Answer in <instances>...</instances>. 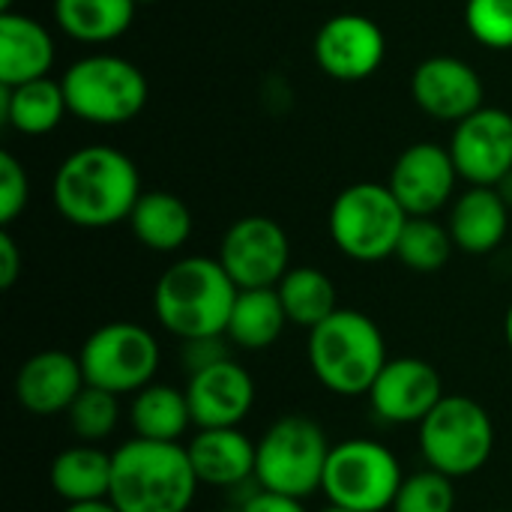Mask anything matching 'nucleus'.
<instances>
[{"instance_id":"f257e3e1","label":"nucleus","mask_w":512,"mask_h":512,"mask_svg":"<svg viewBox=\"0 0 512 512\" xmlns=\"http://www.w3.org/2000/svg\"><path fill=\"white\" fill-rule=\"evenodd\" d=\"M141 177L135 162L108 144H90L69 153L54 174L57 213L87 231L129 222L132 207L141 198Z\"/></svg>"},{"instance_id":"f03ea898","label":"nucleus","mask_w":512,"mask_h":512,"mask_svg":"<svg viewBox=\"0 0 512 512\" xmlns=\"http://www.w3.org/2000/svg\"><path fill=\"white\" fill-rule=\"evenodd\" d=\"M240 288L219 258L189 255L162 270L153 285V315L180 342L225 336Z\"/></svg>"},{"instance_id":"7ed1b4c3","label":"nucleus","mask_w":512,"mask_h":512,"mask_svg":"<svg viewBox=\"0 0 512 512\" xmlns=\"http://www.w3.org/2000/svg\"><path fill=\"white\" fill-rule=\"evenodd\" d=\"M198 474L186 444L129 438L111 453V495L120 512H189Z\"/></svg>"},{"instance_id":"20e7f679","label":"nucleus","mask_w":512,"mask_h":512,"mask_svg":"<svg viewBox=\"0 0 512 512\" xmlns=\"http://www.w3.org/2000/svg\"><path fill=\"white\" fill-rule=\"evenodd\" d=\"M306 357L315 381L342 399L369 396L375 378L390 363L387 339L378 321H372L366 312L342 306L315 330H309Z\"/></svg>"},{"instance_id":"39448f33","label":"nucleus","mask_w":512,"mask_h":512,"mask_svg":"<svg viewBox=\"0 0 512 512\" xmlns=\"http://www.w3.org/2000/svg\"><path fill=\"white\" fill-rule=\"evenodd\" d=\"M330 450L321 423L306 414H285L255 441V480L264 492L306 501L321 492Z\"/></svg>"},{"instance_id":"423d86ee","label":"nucleus","mask_w":512,"mask_h":512,"mask_svg":"<svg viewBox=\"0 0 512 512\" xmlns=\"http://www.w3.org/2000/svg\"><path fill=\"white\" fill-rule=\"evenodd\" d=\"M60 84L69 114L90 126H123L135 120L150 99L144 72L117 54H87L75 60Z\"/></svg>"},{"instance_id":"0eeeda50","label":"nucleus","mask_w":512,"mask_h":512,"mask_svg":"<svg viewBox=\"0 0 512 512\" xmlns=\"http://www.w3.org/2000/svg\"><path fill=\"white\" fill-rule=\"evenodd\" d=\"M417 444L426 468L465 480L483 471L495 453L492 414L471 396H444L438 408L417 426Z\"/></svg>"},{"instance_id":"6e6552de","label":"nucleus","mask_w":512,"mask_h":512,"mask_svg":"<svg viewBox=\"0 0 512 512\" xmlns=\"http://www.w3.org/2000/svg\"><path fill=\"white\" fill-rule=\"evenodd\" d=\"M408 219L411 216L396 201L387 183L363 180L345 186L333 198L327 228L345 258L360 264H378L384 258H396V246Z\"/></svg>"},{"instance_id":"1a4fd4ad","label":"nucleus","mask_w":512,"mask_h":512,"mask_svg":"<svg viewBox=\"0 0 512 512\" xmlns=\"http://www.w3.org/2000/svg\"><path fill=\"white\" fill-rule=\"evenodd\" d=\"M402 483V462L387 444L372 438H345L330 450L321 492L333 507L384 512L393 510Z\"/></svg>"},{"instance_id":"9d476101","label":"nucleus","mask_w":512,"mask_h":512,"mask_svg":"<svg viewBox=\"0 0 512 512\" xmlns=\"http://www.w3.org/2000/svg\"><path fill=\"white\" fill-rule=\"evenodd\" d=\"M78 360L87 387H99L114 396H135L156 381L162 348L144 324L108 321L84 339Z\"/></svg>"},{"instance_id":"9b49d317","label":"nucleus","mask_w":512,"mask_h":512,"mask_svg":"<svg viewBox=\"0 0 512 512\" xmlns=\"http://www.w3.org/2000/svg\"><path fill=\"white\" fill-rule=\"evenodd\" d=\"M216 258L240 291L276 288L291 270V240L276 219L255 213L228 225Z\"/></svg>"},{"instance_id":"f8f14e48","label":"nucleus","mask_w":512,"mask_h":512,"mask_svg":"<svg viewBox=\"0 0 512 512\" xmlns=\"http://www.w3.org/2000/svg\"><path fill=\"white\" fill-rule=\"evenodd\" d=\"M444 381L429 360L393 357L369 390V411L384 426H420L444 399Z\"/></svg>"},{"instance_id":"ddd939ff","label":"nucleus","mask_w":512,"mask_h":512,"mask_svg":"<svg viewBox=\"0 0 512 512\" xmlns=\"http://www.w3.org/2000/svg\"><path fill=\"white\" fill-rule=\"evenodd\" d=\"M447 150L462 180L471 186H498L512 171V114L483 105L453 126Z\"/></svg>"},{"instance_id":"4468645a","label":"nucleus","mask_w":512,"mask_h":512,"mask_svg":"<svg viewBox=\"0 0 512 512\" xmlns=\"http://www.w3.org/2000/svg\"><path fill=\"white\" fill-rule=\"evenodd\" d=\"M315 63L336 81H366L387 57V36L369 15L339 12L315 33Z\"/></svg>"},{"instance_id":"2eb2a0df","label":"nucleus","mask_w":512,"mask_h":512,"mask_svg":"<svg viewBox=\"0 0 512 512\" xmlns=\"http://www.w3.org/2000/svg\"><path fill=\"white\" fill-rule=\"evenodd\" d=\"M411 96L423 114L456 126L483 108L486 84L468 60L435 54L417 63L411 75Z\"/></svg>"},{"instance_id":"dca6fc26","label":"nucleus","mask_w":512,"mask_h":512,"mask_svg":"<svg viewBox=\"0 0 512 512\" xmlns=\"http://www.w3.org/2000/svg\"><path fill=\"white\" fill-rule=\"evenodd\" d=\"M456 162L447 147L417 141L405 147L390 171V192L408 216H435L456 195Z\"/></svg>"},{"instance_id":"f3484780","label":"nucleus","mask_w":512,"mask_h":512,"mask_svg":"<svg viewBox=\"0 0 512 512\" xmlns=\"http://www.w3.org/2000/svg\"><path fill=\"white\" fill-rule=\"evenodd\" d=\"M183 390L195 429H237L255 408V381L234 357L192 372Z\"/></svg>"},{"instance_id":"a211bd4d","label":"nucleus","mask_w":512,"mask_h":512,"mask_svg":"<svg viewBox=\"0 0 512 512\" xmlns=\"http://www.w3.org/2000/svg\"><path fill=\"white\" fill-rule=\"evenodd\" d=\"M84 387L87 381L78 354L60 348H48L27 357L15 372V384H12L15 402L33 417L66 414Z\"/></svg>"},{"instance_id":"6ab92c4d","label":"nucleus","mask_w":512,"mask_h":512,"mask_svg":"<svg viewBox=\"0 0 512 512\" xmlns=\"http://www.w3.org/2000/svg\"><path fill=\"white\" fill-rule=\"evenodd\" d=\"M201 486L237 489L255 480V441L237 429H198L186 444Z\"/></svg>"},{"instance_id":"aec40b11","label":"nucleus","mask_w":512,"mask_h":512,"mask_svg":"<svg viewBox=\"0 0 512 512\" xmlns=\"http://www.w3.org/2000/svg\"><path fill=\"white\" fill-rule=\"evenodd\" d=\"M57 48L48 27L21 12H0V84L18 87L48 78Z\"/></svg>"},{"instance_id":"412c9836","label":"nucleus","mask_w":512,"mask_h":512,"mask_svg":"<svg viewBox=\"0 0 512 512\" xmlns=\"http://www.w3.org/2000/svg\"><path fill=\"white\" fill-rule=\"evenodd\" d=\"M447 228L459 252L489 255L507 237L510 207L495 186H471L453 201Z\"/></svg>"},{"instance_id":"4be33fe9","label":"nucleus","mask_w":512,"mask_h":512,"mask_svg":"<svg viewBox=\"0 0 512 512\" xmlns=\"http://www.w3.org/2000/svg\"><path fill=\"white\" fill-rule=\"evenodd\" d=\"M48 483L66 507L108 501L111 495V453L99 444H72L60 450L48 468Z\"/></svg>"},{"instance_id":"5701e85b","label":"nucleus","mask_w":512,"mask_h":512,"mask_svg":"<svg viewBox=\"0 0 512 512\" xmlns=\"http://www.w3.org/2000/svg\"><path fill=\"white\" fill-rule=\"evenodd\" d=\"M192 228H195V222H192L189 204L180 195L165 192V189L141 192L138 204L129 213L132 237L144 249L159 252V255L183 249L192 237Z\"/></svg>"},{"instance_id":"b1692460","label":"nucleus","mask_w":512,"mask_h":512,"mask_svg":"<svg viewBox=\"0 0 512 512\" xmlns=\"http://www.w3.org/2000/svg\"><path fill=\"white\" fill-rule=\"evenodd\" d=\"M69 114L63 84L54 78H36L18 87L0 84V120L21 135H48Z\"/></svg>"},{"instance_id":"393cba45","label":"nucleus","mask_w":512,"mask_h":512,"mask_svg":"<svg viewBox=\"0 0 512 512\" xmlns=\"http://www.w3.org/2000/svg\"><path fill=\"white\" fill-rule=\"evenodd\" d=\"M288 324L291 321L285 315L279 291L276 288H252V291L237 294L225 339L240 351H267L282 339Z\"/></svg>"},{"instance_id":"a878e982","label":"nucleus","mask_w":512,"mask_h":512,"mask_svg":"<svg viewBox=\"0 0 512 512\" xmlns=\"http://www.w3.org/2000/svg\"><path fill=\"white\" fill-rule=\"evenodd\" d=\"M129 426H132L135 438L180 444V438L189 432V426H195L186 390L153 381L150 387H144L141 393L132 396Z\"/></svg>"},{"instance_id":"bb28decb","label":"nucleus","mask_w":512,"mask_h":512,"mask_svg":"<svg viewBox=\"0 0 512 512\" xmlns=\"http://www.w3.org/2000/svg\"><path fill=\"white\" fill-rule=\"evenodd\" d=\"M135 9V0H54V21L75 42L105 45L132 27Z\"/></svg>"},{"instance_id":"cd10ccee","label":"nucleus","mask_w":512,"mask_h":512,"mask_svg":"<svg viewBox=\"0 0 512 512\" xmlns=\"http://www.w3.org/2000/svg\"><path fill=\"white\" fill-rule=\"evenodd\" d=\"M285 315L294 327L315 330L339 309L336 282L318 267H291L276 285Z\"/></svg>"},{"instance_id":"c85d7f7f","label":"nucleus","mask_w":512,"mask_h":512,"mask_svg":"<svg viewBox=\"0 0 512 512\" xmlns=\"http://www.w3.org/2000/svg\"><path fill=\"white\" fill-rule=\"evenodd\" d=\"M453 249L456 243L447 225H441L435 216H411L399 237L396 258L414 273H435L447 267Z\"/></svg>"},{"instance_id":"c756f323","label":"nucleus","mask_w":512,"mask_h":512,"mask_svg":"<svg viewBox=\"0 0 512 512\" xmlns=\"http://www.w3.org/2000/svg\"><path fill=\"white\" fill-rule=\"evenodd\" d=\"M63 417L81 444H99L111 438L120 423V396L99 387H84Z\"/></svg>"},{"instance_id":"7c9ffc66","label":"nucleus","mask_w":512,"mask_h":512,"mask_svg":"<svg viewBox=\"0 0 512 512\" xmlns=\"http://www.w3.org/2000/svg\"><path fill=\"white\" fill-rule=\"evenodd\" d=\"M393 512H456V480L432 468L408 474L393 501Z\"/></svg>"},{"instance_id":"2f4dec72","label":"nucleus","mask_w":512,"mask_h":512,"mask_svg":"<svg viewBox=\"0 0 512 512\" xmlns=\"http://www.w3.org/2000/svg\"><path fill=\"white\" fill-rule=\"evenodd\" d=\"M465 27L480 45L510 51L512 0H465Z\"/></svg>"},{"instance_id":"473e14b6","label":"nucleus","mask_w":512,"mask_h":512,"mask_svg":"<svg viewBox=\"0 0 512 512\" xmlns=\"http://www.w3.org/2000/svg\"><path fill=\"white\" fill-rule=\"evenodd\" d=\"M30 201V177L12 153H0V222L9 228Z\"/></svg>"},{"instance_id":"72a5a7b5","label":"nucleus","mask_w":512,"mask_h":512,"mask_svg":"<svg viewBox=\"0 0 512 512\" xmlns=\"http://www.w3.org/2000/svg\"><path fill=\"white\" fill-rule=\"evenodd\" d=\"M225 342H228L225 336H216V339H192V342H180V363H183L186 375H192V372H201V369H207V366H213V363H219V360L231 357Z\"/></svg>"},{"instance_id":"f704fd0d","label":"nucleus","mask_w":512,"mask_h":512,"mask_svg":"<svg viewBox=\"0 0 512 512\" xmlns=\"http://www.w3.org/2000/svg\"><path fill=\"white\" fill-rule=\"evenodd\" d=\"M21 270H24V255H21L15 237L9 234V228H3L0 231V288L9 291L18 282Z\"/></svg>"},{"instance_id":"c9c22d12","label":"nucleus","mask_w":512,"mask_h":512,"mask_svg":"<svg viewBox=\"0 0 512 512\" xmlns=\"http://www.w3.org/2000/svg\"><path fill=\"white\" fill-rule=\"evenodd\" d=\"M240 510L243 512H309L303 501L288 498V495H276V492H264V489H261L252 501H246Z\"/></svg>"},{"instance_id":"e433bc0d","label":"nucleus","mask_w":512,"mask_h":512,"mask_svg":"<svg viewBox=\"0 0 512 512\" xmlns=\"http://www.w3.org/2000/svg\"><path fill=\"white\" fill-rule=\"evenodd\" d=\"M63 512H120L111 501H96V504H75V507H66Z\"/></svg>"},{"instance_id":"4c0bfd02","label":"nucleus","mask_w":512,"mask_h":512,"mask_svg":"<svg viewBox=\"0 0 512 512\" xmlns=\"http://www.w3.org/2000/svg\"><path fill=\"white\" fill-rule=\"evenodd\" d=\"M495 189L501 192V198L507 201V207L512 210V171L504 177V180H501V183H498V186H495Z\"/></svg>"},{"instance_id":"58836bf2","label":"nucleus","mask_w":512,"mask_h":512,"mask_svg":"<svg viewBox=\"0 0 512 512\" xmlns=\"http://www.w3.org/2000/svg\"><path fill=\"white\" fill-rule=\"evenodd\" d=\"M504 339H507V345H510L512 351V303L510 309H507V315H504Z\"/></svg>"},{"instance_id":"ea45409f","label":"nucleus","mask_w":512,"mask_h":512,"mask_svg":"<svg viewBox=\"0 0 512 512\" xmlns=\"http://www.w3.org/2000/svg\"><path fill=\"white\" fill-rule=\"evenodd\" d=\"M12 3L15 0H0V12H12Z\"/></svg>"},{"instance_id":"a19ab883","label":"nucleus","mask_w":512,"mask_h":512,"mask_svg":"<svg viewBox=\"0 0 512 512\" xmlns=\"http://www.w3.org/2000/svg\"><path fill=\"white\" fill-rule=\"evenodd\" d=\"M321 512H354V510H345V507H333V504H327Z\"/></svg>"},{"instance_id":"79ce46f5","label":"nucleus","mask_w":512,"mask_h":512,"mask_svg":"<svg viewBox=\"0 0 512 512\" xmlns=\"http://www.w3.org/2000/svg\"><path fill=\"white\" fill-rule=\"evenodd\" d=\"M222 512H243L240 507H228V510H222Z\"/></svg>"},{"instance_id":"37998d69","label":"nucleus","mask_w":512,"mask_h":512,"mask_svg":"<svg viewBox=\"0 0 512 512\" xmlns=\"http://www.w3.org/2000/svg\"><path fill=\"white\" fill-rule=\"evenodd\" d=\"M135 3H138V6H141V3H156V0H135Z\"/></svg>"},{"instance_id":"c03bdc74","label":"nucleus","mask_w":512,"mask_h":512,"mask_svg":"<svg viewBox=\"0 0 512 512\" xmlns=\"http://www.w3.org/2000/svg\"><path fill=\"white\" fill-rule=\"evenodd\" d=\"M489 512H512V510H489Z\"/></svg>"}]
</instances>
